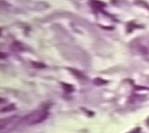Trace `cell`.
<instances>
[{
  "mask_svg": "<svg viewBox=\"0 0 149 133\" xmlns=\"http://www.w3.org/2000/svg\"><path fill=\"white\" fill-rule=\"evenodd\" d=\"M47 116H48V112L46 110H36L24 116L22 122L25 124H29V125L36 124L42 123L44 120L46 119Z\"/></svg>",
  "mask_w": 149,
  "mask_h": 133,
  "instance_id": "1",
  "label": "cell"
},
{
  "mask_svg": "<svg viewBox=\"0 0 149 133\" xmlns=\"http://www.w3.org/2000/svg\"><path fill=\"white\" fill-rule=\"evenodd\" d=\"M11 49L13 51V52H22L23 51V46L21 43L19 42H13L12 45H11Z\"/></svg>",
  "mask_w": 149,
  "mask_h": 133,
  "instance_id": "2",
  "label": "cell"
},
{
  "mask_svg": "<svg viewBox=\"0 0 149 133\" xmlns=\"http://www.w3.org/2000/svg\"><path fill=\"white\" fill-rule=\"evenodd\" d=\"M68 70H69L74 75H76L77 77H78V78H80V79H86V77H84V75L82 72H80L79 70L74 69V68H68Z\"/></svg>",
  "mask_w": 149,
  "mask_h": 133,
  "instance_id": "3",
  "label": "cell"
},
{
  "mask_svg": "<svg viewBox=\"0 0 149 133\" xmlns=\"http://www.w3.org/2000/svg\"><path fill=\"white\" fill-rule=\"evenodd\" d=\"M91 5L94 9L101 10L103 7H105V4L100 1H91Z\"/></svg>",
  "mask_w": 149,
  "mask_h": 133,
  "instance_id": "4",
  "label": "cell"
},
{
  "mask_svg": "<svg viewBox=\"0 0 149 133\" xmlns=\"http://www.w3.org/2000/svg\"><path fill=\"white\" fill-rule=\"evenodd\" d=\"M61 85L63 87V89L66 91H68V92H72L74 91V86L72 84H66V83H61Z\"/></svg>",
  "mask_w": 149,
  "mask_h": 133,
  "instance_id": "5",
  "label": "cell"
},
{
  "mask_svg": "<svg viewBox=\"0 0 149 133\" xmlns=\"http://www.w3.org/2000/svg\"><path fill=\"white\" fill-rule=\"evenodd\" d=\"M32 66H34V68H46V66L43 63H40V62H36V61H32L31 62Z\"/></svg>",
  "mask_w": 149,
  "mask_h": 133,
  "instance_id": "6",
  "label": "cell"
},
{
  "mask_svg": "<svg viewBox=\"0 0 149 133\" xmlns=\"http://www.w3.org/2000/svg\"><path fill=\"white\" fill-rule=\"evenodd\" d=\"M13 109H15V106L13 104H11V105H9V106H7L6 107H3L1 111L2 112H8V111L13 110Z\"/></svg>",
  "mask_w": 149,
  "mask_h": 133,
  "instance_id": "7",
  "label": "cell"
},
{
  "mask_svg": "<svg viewBox=\"0 0 149 133\" xmlns=\"http://www.w3.org/2000/svg\"><path fill=\"white\" fill-rule=\"evenodd\" d=\"M107 83V81H105L103 79H100V78H97V79L94 80V84H97V85H102V84H105Z\"/></svg>",
  "mask_w": 149,
  "mask_h": 133,
  "instance_id": "8",
  "label": "cell"
},
{
  "mask_svg": "<svg viewBox=\"0 0 149 133\" xmlns=\"http://www.w3.org/2000/svg\"><path fill=\"white\" fill-rule=\"evenodd\" d=\"M139 131H140V129H139V128H138V129L134 130L133 131H132V132H130V133H139Z\"/></svg>",
  "mask_w": 149,
  "mask_h": 133,
  "instance_id": "9",
  "label": "cell"
},
{
  "mask_svg": "<svg viewBox=\"0 0 149 133\" xmlns=\"http://www.w3.org/2000/svg\"><path fill=\"white\" fill-rule=\"evenodd\" d=\"M6 55L4 54V52H1V59H4V58H6Z\"/></svg>",
  "mask_w": 149,
  "mask_h": 133,
  "instance_id": "10",
  "label": "cell"
}]
</instances>
